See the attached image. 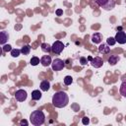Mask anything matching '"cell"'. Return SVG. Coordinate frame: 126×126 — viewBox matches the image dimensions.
Returning a JSON list of instances; mask_svg holds the SVG:
<instances>
[{
  "mask_svg": "<svg viewBox=\"0 0 126 126\" xmlns=\"http://www.w3.org/2000/svg\"><path fill=\"white\" fill-rule=\"evenodd\" d=\"M20 125H28V121L25 120V119H23V120L20 121Z\"/></svg>",
  "mask_w": 126,
  "mask_h": 126,
  "instance_id": "83f0119b",
  "label": "cell"
},
{
  "mask_svg": "<svg viewBox=\"0 0 126 126\" xmlns=\"http://www.w3.org/2000/svg\"><path fill=\"white\" fill-rule=\"evenodd\" d=\"M30 51H31V46H30L29 44H25V45H23V47L21 48V52H22L24 55H28V54L30 53Z\"/></svg>",
  "mask_w": 126,
  "mask_h": 126,
  "instance_id": "e0dca14e",
  "label": "cell"
},
{
  "mask_svg": "<svg viewBox=\"0 0 126 126\" xmlns=\"http://www.w3.org/2000/svg\"><path fill=\"white\" fill-rule=\"evenodd\" d=\"M94 2H95L96 5H98L99 7H103V6L108 2V0H94Z\"/></svg>",
  "mask_w": 126,
  "mask_h": 126,
  "instance_id": "603a6c76",
  "label": "cell"
},
{
  "mask_svg": "<svg viewBox=\"0 0 126 126\" xmlns=\"http://www.w3.org/2000/svg\"><path fill=\"white\" fill-rule=\"evenodd\" d=\"M65 45L63 44V42H61L60 40H56L52 45H51V51L54 54H60L63 49H64Z\"/></svg>",
  "mask_w": 126,
  "mask_h": 126,
  "instance_id": "3957f363",
  "label": "cell"
},
{
  "mask_svg": "<svg viewBox=\"0 0 126 126\" xmlns=\"http://www.w3.org/2000/svg\"><path fill=\"white\" fill-rule=\"evenodd\" d=\"M8 39H9V33L5 31L0 32V43H1V45H4Z\"/></svg>",
  "mask_w": 126,
  "mask_h": 126,
  "instance_id": "30bf717a",
  "label": "cell"
},
{
  "mask_svg": "<svg viewBox=\"0 0 126 126\" xmlns=\"http://www.w3.org/2000/svg\"><path fill=\"white\" fill-rule=\"evenodd\" d=\"M40 47H41V50H42L43 52H45V53H49V52L51 51V46H50L48 43L43 42V43H41Z\"/></svg>",
  "mask_w": 126,
  "mask_h": 126,
  "instance_id": "2e32d148",
  "label": "cell"
},
{
  "mask_svg": "<svg viewBox=\"0 0 126 126\" xmlns=\"http://www.w3.org/2000/svg\"><path fill=\"white\" fill-rule=\"evenodd\" d=\"M82 123H83L84 125H88V124L90 123V118H88L87 116L83 117V118H82Z\"/></svg>",
  "mask_w": 126,
  "mask_h": 126,
  "instance_id": "d4e9b609",
  "label": "cell"
},
{
  "mask_svg": "<svg viewBox=\"0 0 126 126\" xmlns=\"http://www.w3.org/2000/svg\"><path fill=\"white\" fill-rule=\"evenodd\" d=\"M39 88H40L41 91H43V92H47V91L49 90V88H50V83H49L47 80H44V81H42V82L40 83Z\"/></svg>",
  "mask_w": 126,
  "mask_h": 126,
  "instance_id": "7c38bea8",
  "label": "cell"
},
{
  "mask_svg": "<svg viewBox=\"0 0 126 126\" xmlns=\"http://www.w3.org/2000/svg\"><path fill=\"white\" fill-rule=\"evenodd\" d=\"M40 63H41V65L44 66V67L49 66V65L52 63V60H51L50 55H43V56L41 57V59H40Z\"/></svg>",
  "mask_w": 126,
  "mask_h": 126,
  "instance_id": "9c48e42d",
  "label": "cell"
},
{
  "mask_svg": "<svg viewBox=\"0 0 126 126\" xmlns=\"http://www.w3.org/2000/svg\"><path fill=\"white\" fill-rule=\"evenodd\" d=\"M63 82H64V84H65L66 86H69V85H71V84L73 83V78H72L71 76H66V77L64 78Z\"/></svg>",
  "mask_w": 126,
  "mask_h": 126,
  "instance_id": "ffe728a7",
  "label": "cell"
},
{
  "mask_svg": "<svg viewBox=\"0 0 126 126\" xmlns=\"http://www.w3.org/2000/svg\"><path fill=\"white\" fill-rule=\"evenodd\" d=\"M39 62H40V60H39V58L36 57V56H32V57L31 58V61H30V63H31L32 66H36L37 64H39Z\"/></svg>",
  "mask_w": 126,
  "mask_h": 126,
  "instance_id": "d6986e66",
  "label": "cell"
},
{
  "mask_svg": "<svg viewBox=\"0 0 126 126\" xmlns=\"http://www.w3.org/2000/svg\"><path fill=\"white\" fill-rule=\"evenodd\" d=\"M68 103H69V96L65 92L59 91V92H57L53 94L52 104H53L54 107L62 108V107H65Z\"/></svg>",
  "mask_w": 126,
  "mask_h": 126,
  "instance_id": "6da1fadb",
  "label": "cell"
},
{
  "mask_svg": "<svg viewBox=\"0 0 126 126\" xmlns=\"http://www.w3.org/2000/svg\"><path fill=\"white\" fill-rule=\"evenodd\" d=\"M119 56H117V55H110V57L108 58V63L110 64V65H115L118 61H119Z\"/></svg>",
  "mask_w": 126,
  "mask_h": 126,
  "instance_id": "9a60e30c",
  "label": "cell"
},
{
  "mask_svg": "<svg viewBox=\"0 0 126 126\" xmlns=\"http://www.w3.org/2000/svg\"><path fill=\"white\" fill-rule=\"evenodd\" d=\"M119 92H120V94H122V96L126 97V81H124V82L121 84Z\"/></svg>",
  "mask_w": 126,
  "mask_h": 126,
  "instance_id": "ac0fdd59",
  "label": "cell"
},
{
  "mask_svg": "<svg viewBox=\"0 0 126 126\" xmlns=\"http://www.w3.org/2000/svg\"><path fill=\"white\" fill-rule=\"evenodd\" d=\"M11 50H12V46L10 44H4L3 47H2L3 52H8V51H11Z\"/></svg>",
  "mask_w": 126,
  "mask_h": 126,
  "instance_id": "cb8c5ba5",
  "label": "cell"
},
{
  "mask_svg": "<svg viewBox=\"0 0 126 126\" xmlns=\"http://www.w3.org/2000/svg\"><path fill=\"white\" fill-rule=\"evenodd\" d=\"M87 61H88V58H85V57H81V58H80V63H81L82 65L87 64Z\"/></svg>",
  "mask_w": 126,
  "mask_h": 126,
  "instance_id": "484cf974",
  "label": "cell"
},
{
  "mask_svg": "<svg viewBox=\"0 0 126 126\" xmlns=\"http://www.w3.org/2000/svg\"><path fill=\"white\" fill-rule=\"evenodd\" d=\"M41 98V93L39 90H34L32 92V100H39Z\"/></svg>",
  "mask_w": 126,
  "mask_h": 126,
  "instance_id": "4fadbf2b",
  "label": "cell"
},
{
  "mask_svg": "<svg viewBox=\"0 0 126 126\" xmlns=\"http://www.w3.org/2000/svg\"><path fill=\"white\" fill-rule=\"evenodd\" d=\"M91 40H92V42L94 43V44L100 43L101 40H102V35H101V33H99V32H94V33H93V35H92V37H91Z\"/></svg>",
  "mask_w": 126,
  "mask_h": 126,
  "instance_id": "ba28073f",
  "label": "cell"
},
{
  "mask_svg": "<svg viewBox=\"0 0 126 126\" xmlns=\"http://www.w3.org/2000/svg\"><path fill=\"white\" fill-rule=\"evenodd\" d=\"M51 66H52V70L53 71H60L62 70L64 67H65V64H64V61L60 58H55L52 63H51Z\"/></svg>",
  "mask_w": 126,
  "mask_h": 126,
  "instance_id": "277c9868",
  "label": "cell"
},
{
  "mask_svg": "<svg viewBox=\"0 0 126 126\" xmlns=\"http://www.w3.org/2000/svg\"><path fill=\"white\" fill-rule=\"evenodd\" d=\"M88 60L91 61L92 66H94V68H100L103 64V59L101 57H98V56H95L94 58H93L92 56H89Z\"/></svg>",
  "mask_w": 126,
  "mask_h": 126,
  "instance_id": "5b68a950",
  "label": "cell"
},
{
  "mask_svg": "<svg viewBox=\"0 0 126 126\" xmlns=\"http://www.w3.org/2000/svg\"><path fill=\"white\" fill-rule=\"evenodd\" d=\"M30 121L34 126L42 125L44 123V121H45V115H44L43 111L34 110L33 112H32V114L30 115Z\"/></svg>",
  "mask_w": 126,
  "mask_h": 126,
  "instance_id": "7a4b0ae2",
  "label": "cell"
},
{
  "mask_svg": "<svg viewBox=\"0 0 126 126\" xmlns=\"http://www.w3.org/2000/svg\"><path fill=\"white\" fill-rule=\"evenodd\" d=\"M106 43H107L109 46L114 45V44L116 43V39H115V37H111V36H109V37L106 39Z\"/></svg>",
  "mask_w": 126,
  "mask_h": 126,
  "instance_id": "44dd1931",
  "label": "cell"
},
{
  "mask_svg": "<svg viewBox=\"0 0 126 126\" xmlns=\"http://www.w3.org/2000/svg\"><path fill=\"white\" fill-rule=\"evenodd\" d=\"M27 96H28V94H27V92H26L25 90H23V89H20V90L16 91V93H15V98H16L18 101H20V102L26 100V99H27Z\"/></svg>",
  "mask_w": 126,
  "mask_h": 126,
  "instance_id": "8992f818",
  "label": "cell"
},
{
  "mask_svg": "<svg viewBox=\"0 0 126 126\" xmlns=\"http://www.w3.org/2000/svg\"><path fill=\"white\" fill-rule=\"evenodd\" d=\"M20 53H22V52H21V49L15 48V49H12V50H11V55H12V57H18V56L20 55Z\"/></svg>",
  "mask_w": 126,
  "mask_h": 126,
  "instance_id": "7402d4cb",
  "label": "cell"
},
{
  "mask_svg": "<svg viewBox=\"0 0 126 126\" xmlns=\"http://www.w3.org/2000/svg\"><path fill=\"white\" fill-rule=\"evenodd\" d=\"M98 51L100 53H102V54H107L110 51V47H109V45L107 43H102V44H100L98 46Z\"/></svg>",
  "mask_w": 126,
  "mask_h": 126,
  "instance_id": "8fae6325",
  "label": "cell"
},
{
  "mask_svg": "<svg viewBox=\"0 0 126 126\" xmlns=\"http://www.w3.org/2000/svg\"><path fill=\"white\" fill-rule=\"evenodd\" d=\"M55 13H56L57 16H61V15H63V10L62 9H57Z\"/></svg>",
  "mask_w": 126,
  "mask_h": 126,
  "instance_id": "4316f807",
  "label": "cell"
},
{
  "mask_svg": "<svg viewBox=\"0 0 126 126\" xmlns=\"http://www.w3.org/2000/svg\"><path fill=\"white\" fill-rule=\"evenodd\" d=\"M115 39H116V42L120 43V44H124L126 43V32L124 31H119L116 32L115 34Z\"/></svg>",
  "mask_w": 126,
  "mask_h": 126,
  "instance_id": "52a82bcc",
  "label": "cell"
},
{
  "mask_svg": "<svg viewBox=\"0 0 126 126\" xmlns=\"http://www.w3.org/2000/svg\"><path fill=\"white\" fill-rule=\"evenodd\" d=\"M114 6H115V1L114 0H108V2L102 8L104 10H106V11H109V10H112L114 8Z\"/></svg>",
  "mask_w": 126,
  "mask_h": 126,
  "instance_id": "5bb4252c",
  "label": "cell"
}]
</instances>
